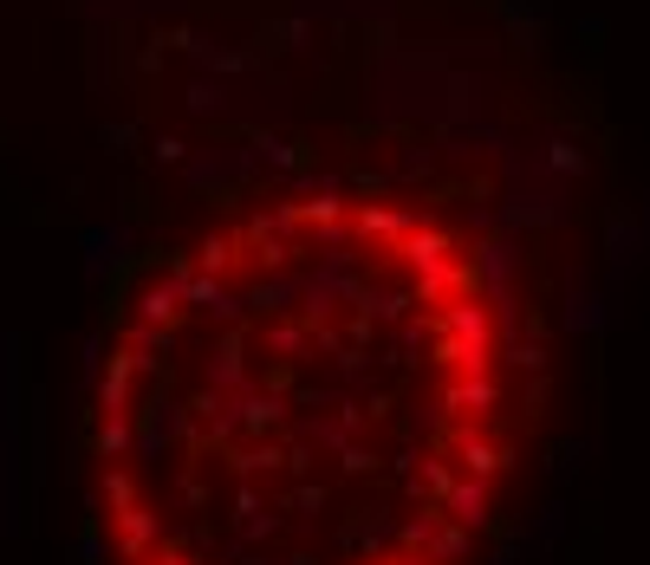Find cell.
<instances>
[{
  "mask_svg": "<svg viewBox=\"0 0 650 565\" xmlns=\"http://www.w3.org/2000/svg\"><path fill=\"white\" fill-rule=\"evenodd\" d=\"M111 527H117V553H124L130 565H144L156 546H163V514H151V507H130V514H117Z\"/></svg>",
  "mask_w": 650,
  "mask_h": 565,
  "instance_id": "1",
  "label": "cell"
},
{
  "mask_svg": "<svg viewBox=\"0 0 650 565\" xmlns=\"http://www.w3.org/2000/svg\"><path fill=\"white\" fill-rule=\"evenodd\" d=\"M208 390H222V397L254 390V383H248V339H241V332H222L215 358H208Z\"/></svg>",
  "mask_w": 650,
  "mask_h": 565,
  "instance_id": "2",
  "label": "cell"
},
{
  "mask_svg": "<svg viewBox=\"0 0 650 565\" xmlns=\"http://www.w3.org/2000/svg\"><path fill=\"white\" fill-rule=\"evenodd\" d=\"M234 403H241V429H248V436H268V429L287 422V397H280V390H241Z\"/></svg>",
  "mask_w": 650,
  "mask_h": 565,
  "instance_id": "3",
  "label": "cell"
},
{
  "mask_svg": "<svg viewBox=\"0 0 650 565\" xmlns=\"http://www.w3.org/2000/svg\"><path fill=\"white\" fill-rule=\"evenodd\" d=\"M234 468V481H254V475H273V468H287V449H273V442H241V449L222 455Z\"/></svg>",
  "mask_w": 650,
  "mask_h": 565,
  "instance_id": "4",
  "label": "cell"
},
{
  "mask_svg": "<svg viewBox=\"0 0 650 565\" xmlns=\"http://www.w3.org/2000/svg\"><path fill=\"white\" fill-rule=\"evenodd\" d=\"M91 449L105 455V461H117V455H137V422H130V416H105V422L91 429Z\"/></svg>",
  "mask_w": 650,
  "mask_h": 565,
  "instance_id": "5",
  "label": "cell"
},
{
  "mask_svg": "<svg viewBox=\"0 0 650 565\" xmlns=\"http://www.w3.org/2000/svg\"><path fill=\"white\" fill-rule=\"evenodd\" d=\"M280 507L300 514V520H319V514L332 507V488H326V481H293V488L280 494Z\"/></svg>",
  "mask_w": 650,
  "mask_h": 565,
  "instance_id": "6",
  "label": "cell"
},
{
  "mask_svg": "<svg viewBox=\"0 0 650 565\" xmlns=\"http://www.w3.org/2000/svg\"><path fill=\"white\" fill-rule=\"evenodd\" d=\"M98 500L111 507V520L117 514H130V507H144V500H137V481H130L124 468H105V475H98Z\"/></svg>",
  "mask_w": 650,
  "mask_h": 565,
  "instance_id": "7",
  "label": "cell"
},
{
  "mask_svg": "<svg viewBox=\"0 0 650 565\" xmlns=\"http://www.w3.org/2000/svg\"><path fill=\"white\" fill-rule=\"evenodd\" d=\"M234 514H241V520L268 514V500H261V488H254V481H234Z\"/></svg>",
  "mask_w": 650,
  "mask_h": 565,
  "instance_id": "8",
  "label": "cell"
},
{
  "mask_svg": "<svg viewBox=\"0 0 650 565\" xmlns=\"http://www.w3.org/2000/svg\"><path fill=\"white\" fill-rule=\"evenodd\" d=\"M176 500H183V507H208V481H202V468H190V475L176 481Z\"/></svg>",
  "mask_w": 650,
  "mask_h": 565,
  "instance_id": "9",
  "label": "cell"
},
{
  "mask_svg": "<svg viewBox=\"0 0 650 565\" xmlns=\"http://www.w3.org/2000/svg\"><path fill=\"white\" fill-rule=\"evenodd\" d=\"M280 533V514H254V520H241V539L248 546H261V539H273Z\"/></svg>",
  "mask_w": 650,
  "mask_h": 565,
  "instance_id": "10",
  "label": "cell"
},
{
  "mask_svg": "<svg viewBox=\"0 0 650 565\" xmlns=\"http://www.w3.org/2000/svg\"><path fill=\"white\" fill-rule=\"evenodd\" d=\"M287 565H319V553H307V546H300V553H293Z\"/></svg>",
  "mask_w": 650,
  "mask_h": 565,
  "instance_id": "11",
  "label": "cell"
}]
</instances>
